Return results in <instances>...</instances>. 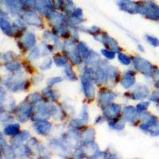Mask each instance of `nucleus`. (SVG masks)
<instances>
[{
  "mask_svg": "<svg viewBox=\"0 0 159 159\" xmlns=\"http://www.w3.org/2000/svg\"><path fill=\"white\" fill-rule=\"evenodd\" d=\"M18 129H19L18 125H10V126H8V127L5 129V132L7 134H15L18 132Z\"/></svg>",
  "mask_w": 159,
  "mask_h": 159,
  "instance_id": "nucleus-7",
  "label": "nucleus"
},
{
  "mask_svg": "<svg viewBox=\"0 0 159 159\" xmlns=\"http://www.w3.org/2000/svg\"><path fill=\"white\" fill-rule=\"evenodd\" d=\"M80 51H81V52L83 53L82 55H83L84 57L89 56V49H88V48L86 47V46H84V45L83 43H81L80 45Z\"/></svg>",
  "mask_w": 159,
  "mask_h": 159,
  "instance_id": "nucleus-10",
  "label": "nucleus"
},
{
  "mask_svg": "<svg viewBox=\"0 0 159 159\" xmlns=\"http://www.w3.org/2000/svg\"><path fill=\"white\" fill-rule=\"evenodd\" d=\"M122 6L120 7L122 9H123L124 11H129V12L131 13H135L136 11H138L137 6L134 5L133 2H127V1H125V2H122Z\"/></svg>",
  "mask_w": 159,
  "mask_h": 159,
  "instance_id": "nucleus-4",
  "label": "nucleus"
},
{
  "mask_svg": "<svg viewBox=\"0 0 159 159\" xmlns=\"http://www.w3.org/2000/svg\"><path fill=\"white\" fill-rule=\"evenodd\" d=\"M134 64H135V66L139 71L144 72V74H147V73H149L150 72L152 69V66L147 62L144 60L142 59H138L134 61Z\"/></svg>",
  "mask_w": 159,
  "mask_h": 159,
  "instance_id": "nucleus-1",
  "label": "nucleus"
},
{
  "mask_svg": "<svg viewBox=\"0 0 159 159\" xmlns=\"http://www.w3.org/2000/svg\"><path fill=\"white\" fill-rule=\"evenodd\" d=\"M119 110H120V107L119 106H117V105H112L109 108H107V111H105L104 113L107 117L114 118L119 113Z\"/></svg>",
  "mask_w": 159,
  "mask_h": 159,
  "instance_id": "nucleus-5",
  "label": "nucleus"
},
{
  "mask_svg": "<svg viewBox=\"0 0 159 159\" xmlns=\"http://www.w3.org/2000/svg\"><path fill=\"white\" fill-rule=\"evenodd\" d=\"M37 130L38 132H39L40 134H46L49 131V129H50V124L49 123H46V122L42 121L38 123L36 125Z\"/></svg>",
  "mask_w": 159,
  "mask_h": 159,
  "instance_id": "nucleus-3",
  "label": "nucleus"
},
{
  "mask_svg": "<svg viewBox=\"0 0 159 159\" xmlns=\"http://www.w3.org/2000/svg\"><path fill=\"white\" fill-rule=\"evenodd\" d=\"M65 72H66V74L69 76V78H71V79H76L75 74L73 73V72L72 71V69H70V67H68L65 69Z\"/></svg>",
  "mask_w": 159,
  "mask_h": 159,
  "instance_id": "nucleus-12",
  "label": "nucleus"
},
{
  "mask_svg": "<svg viewBox=\"0 0 159 159\" xmlns=\"http://www.w3.org/2000/svg\"><path fill=\"white\" fill-rule=\"evenodd\" d=\"M147 41H148L151 45H154V46H157V45H159V41L157 39H156V38H152V37L150 36H147Z\"/></svg>",
  "mask_w": 159,
  "mask_h": 159,
  "instance_id": "nucleus-9",
  "label": "nucleus"
},
{
  "mask_svg": "<svg viewBox=\"0 0 159 159\" xmlns=\"http://www.w3.org/2000/svg\"><path fill=\"white\" fill-rule=\"evenodd\" d=\"M134 83V79L133 78V75L130 74L129 72H127V75L123 77L122 84L125 88L130 87Z\"/></svg>",
  "mask_w": 159,
  "mask_h": 159,
  "instance_id": "nucleus-6",
  "label": "nucleus"
},
{
  "mask_svg": "<svg viewBox=\"0 0 159 159\" xmlns=\"http://www.w3.org/2000/svg\"><path fill=\"white\" fill-rule=\"evenodd\" d=\"M119 60H120V61H121L123 64H124V65H129V64H130V59H129L127 56H125L124 54L120 53L119 56Z\"/></svg>",
  "mask_w": 159,
  "mask_h": 159,
  "instance_id": "nucleus-8",
  "label": "nucleus"
},
{
  "mask_svg": "<svg viewBox=\"0 0 159 159\" xmlns=\"http://www.w3.org/2000/svg\"><path fill=\"white\" fill-rule=\"evenodd\" d=\"M31 16H32V15H30V18H31V19H32V17H31ZM35 17H37L36 15H34V18H35ZM32 21H34V19H32Z\"/></svg>",
  "mask_w": 159,
  "mask_h": 159,
  "instance_id": "nucleus-15",
  "label": "nucleus"
},
{
  "mask_svg": "<svg viewBox=\"0 0 159 159\" xmlns=\"http://www.w3.org/2000/svg\"><path fill=\"white\" fill-rule=\"evenodd\" d=\"M56 64L57 65H60V66H62L65 64V60L62 59V58H57V59H56Z\"/></svg>",
  "mask_w": 159,
  "mask_h": 159,
  "instance_id": "nucleus-14",
  "label": "nucleus"
},
{
  "mask_svg": "<svg viewBox=\"0 0 159 159\" xmlns=\"http://www.w3.org/2000/svg\"><path fill=\"white\" fill-rule=\"evenodd\" d=\"M148 107V103H141V104H139V106H138V107H137V109H138V111H143V110H145V109L147 108V107Z\"/></svg>",
  "mask_w": 159,
  "mask_h": 159,
  "instance_id": "nucleus-13",
  "label": "nucleus"
},
{
  "mask_svg": "<svg viewBox=\"0 0 159 159\" xmlns=\"http://www.w3.org/2000/svg\"><path fill=\"white\" fill-rule=\"evenodd\" d=\"M102 52H103V54L106 57L109 58V59H111L115 57V53L112 52H110V51H107V50H102Z\"/></svg>",
  "mask_w": 159,
  "mask_h": 159,
  "instance_id": "nucleus-11",
  "label": "nucleus"
},
{
  "mask_svg": "<svg viewBox=\"0 0 159 159\" xmlns=\"http://www.w3.org/2000/svg\"><path fill=\"white\" fill-rule=\"evenodd\" d=\"M82 83H83V87L85 94L87 95L88 97L93 96V95H94V89H93L92 85L89 82V80L84 78V79H82Z\"/></svg>",
  "mask_w": 159,
  "mask_h": 159,
  "instance_id": "nucleus-2",
  "label": "nucleus"
}]
</instances>
